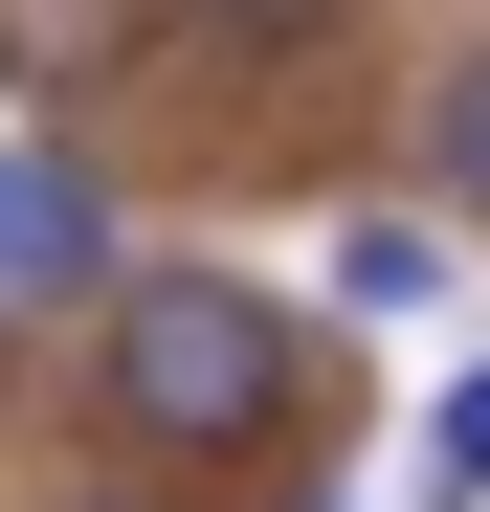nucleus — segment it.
<instances>
[{"mask_svg": "<svg viewBox=\"0 0 490 512\" xmlns=\"http://www.w3.org/2000/svg\"><path fill=\"white\" fill-rule=\"evenodd\" d=\"M67 379H90L112 490H156V512H245V490L357 446V334L245 245H134L112 312L67 334Z\"/></svg>", "mask_w": 490, "mask_h": 512, "instance_id": "nucleus-1", "label": "nucleus"}, {"mask_svg": "<svg viewBox=\"0 0 490 512\" xmlns=\"http://www.w3.org/2000/svg\"><path fill=\"white\" fill-rule=\"evenodd\" d=\"M112 268H134V223L90 179V134H0V312H23V334H90Z\"/></svg>", "mask_w": 490, "mask_h": 512, "instance_id": "nucleus-2", "label": "nucleus"}, {"mask_svg": "<svg viewBox=\"0 0 490 512\" xmlns=\"http://www.w3.org/2000/svg\"><path fill=\"white\" fill-rule=\"evenodd\" d=\"M156 90V0H0V134H90Z\"/></svg>", "mask_w": 490, "mask_h": 512, "instance_id": "nucleus-3", "label": "nucleus"}, {"mask_svg": "<svg viewBox=\"0 0 490 512\" xmlns=\"http://www.w3.org/2000/svg\"><path fill=\"white\" fill-rule=\"evenodd\" d=\"M468 268H490V245H468V223H424V201H401V179H379V201H335V223H312V312H335V334H424V312H446Z\"/></svg>", "mask_w": 490, "mask_h": 512, "instance_id": "nucleus-4", "label": "nucleus"}, {"mask_svg": "<svg viewBox=\"0 0 490 512\" xmlns=\"http://www.w3.org/2000/svg\"><path fill=\"white\" fill-rule=\"evenodd\" d=\"M379 45V0H156V67H201V90H335Z\"/></svg>", "mask_w": 490, "mask_h": 512, "instance_id": "nucleus-5", "label": "nucleus"}, {"mask_svg": "<svg viewBox=\"0 0 490 512\" xmlns=\"http://www.w3.org/2000/svg\"><path fill=\"white\" fill-rule=\"evenodd\" d=\"M401 201L490 245V23H446L424 67H401Z\"/></svg>", "mask_w": 490, "mask_h": 512, "instance_id": "nucleus-6", "label": "nucleus"}, {"mask_svg": "<svg viewBox=\"0 0 490 512\" xmlns=\"http://www.w3.org/2000/svg\"><path fill=\"white\" fill-rule=\"evenodd\" d=\"M424 512H490V357L424 379Z\"/></svg>", "mask_w": 490, "mask_h": 512, "instance_id": "nucleus-7", "label": "nucleus"}, {"mask_svg": "<svg viewBox=\"0 0 490 512\" xmlns=\"http://www.w3.org/2000/svg\"><path fill=\"white\" fill-rule=\"evenodd\" d=\"M245 512H357V490H335V468H290V490H245Z\"/></svg>", "mask_w": 490, "mask_h": 512, "instance_id": "nucleus-8", "label": "nucleus"}, {"mask_svg": "<svg viewBox=\"0 0 490 512\" xmlns=\"http://www.w3.org/2000/svg\"><path fill=\"white\" fill-rule=\"evenodd\" d=\"M23 357H45V334H23V312H0V401H23Z\"/></svg>", "mask_w": 490, "mask_h": 512, "instance_id": "nucleus-9", "label": "nucleus"}, {"mask_svg": "<svg viewBox=\"0 0 490 512\" xmlns=\"http://www.w3.org/2000/svg\"><path fill=\"white\" fill-rule=\"evenodd\" d=\"M90 512H156V490H90Z\"/></svg>", "mask_w": 490, "mask_h": 512, "instance_id": "nucleus-10", "label": "nucleus"}]
</instances>
